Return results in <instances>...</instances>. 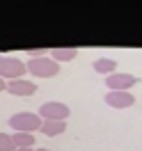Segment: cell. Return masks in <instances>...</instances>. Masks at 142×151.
Instances as JSON below:
<instances>
[{"instance_id":"cell-14","label":"cell","mask_w":142,"mask_h":151,"mask_svg":"<svg viewBox=\"0 0 142 151\" xmlns=\"http://www.w3.org/2000/svg\"><path fill=\"white\" fill-rule=\"evenodd\" d=\"M14 151H35V149H14Z\"/></svg>"},{"instance_id":"cell-10","label":"cell","mask_w":142,"mask_h":151,"mask_svg":"<svg viewBox=\"0 0 142 151\" xmlns=\"http://www.w3.org/2000/svg\"><path fill=\"white\" fill-rule=\"evenodd\" d=\"M94 71L101 76H112V73H117V62L112 57H99L94 62Z\"/></svg>"},{"instance_id":"cell-13","label":"cell","mask_w":142,"mask_h":151,"mask_svg":"<svg viewBox=\"0 0 142 151\" xmlns=\"http://www.w3.org/2000/svg\"><path fill=\"white\" fill-rule=\"evenodd\" d=\"M0 92H7V80L0 78Z\"/></svg>"},{"instance_id":"cell-1","label":"cell","mask_w":142,"mask_h":151,"mask_svg":"<svg viewBox=\"0 0 142 151\" xmlns=\"http://www.w3.org/2000/svg\"><path fill=\"white\" fill-rule=\"evenodd\" d=\"M44 119L37 112H16L9 117V126L14 133H37L41 131Z\"/></svg>"},{"instance_id":"cell-8","label":"cell","mask_w":142,"mask_h":151,"mask_svg":"<svg viewBox=\"0 0 142 151\" xmlns=\"http://www.w3.org/2000/svg\"><path fill=\"white\" fill-rule=\"evenodd\" d=\"M66 131V122H57V119H46V122L41 124V133L46 135V137H57V135H62Z\"/></svg>"},{"instance_id":"cell-12","label":"cell","mask_w":142,"mask_h":151,"mask_svg":"<svg viewBox=\"0 0 142 151\" xmlns=\"http://www.w3.org/2000/svg\"><path fill=\"white\" fill-rule=\"evenodd\" d=\"M14 142H12V135L7 133H0V151H14Z\"/></svg>"},{"instance_id":"cell-5","label":"cell","mask_w":142,"mask_h":151,"mask_svg":"<svg viewBox=\"0 0 142 151\" xmlns=\"http://www.w3.org/2000/svg\"><path fill=\"white\" fill-rule=\"evenodd\" d=\"M133 85H138V78L133 73H112V76H105V87L108 92H128Z\"/></svg>"},{"instance_id":"cell-3","label":"cell","mask_w":142,"mask_h":151,"mask_svg":"<svg viewBox=\"0 0 142 151\" xmlns=\"http://www.w3.org/2000/svg\"><path fill=\"white\" fill-rule=\"evenodd\" d=\"M37 114L46 122V119H57V122H66L69 114H71V108L62 101H46V103L39 105Z\"/></svg>"},{"instance_id":"cell-6","label":"cell","mask_w":142,"mask_h":151,"mask_svg":"<svg viewBox=\"0 0 142 151\" xmlns=\"http://www.w3.org/2000/svg\"><path fill=\"white\" fill-rule=\"evenodd\" d=\"M103 101L115 110H124V108H133L135 105V96L131 92H105Z\"/></svg>"},{"instance_id":"cell-4","label":"cell","mask_w":142,"mask_h":151,"mask_svg":"<svg viewBox=\"0 0 142 151\" xmlns=\"http://www.w3.org/2000/svg\"><path fill=\"white\" fill-rule=\"evenodd\" d=\"M25 66H28V73H32L35 78H53L60 73V64L53 62L50 57L30 60V62H25Z\"/></svg>"},{"instance_id":"cell-2","label":"cell","mask_w":142,"mask_h":151,"mask_svg":"<svg viewBox=\"0 0 142 151\" xmlns=\"http://www.w3.org/2000/svg\"><path fill=\"white\" fill-rule=\"evenodd\" d=\"M23 73H28L25 62H21L19 57H9V55H0V78L2 80H19L23 78Z\"/></svg>"},{"instance_id":"cell-11","label":"cell","mask_w":142,"mask_h":151,"mask_svg":"<svg viewBox=\"0 0 142 151\" xmlns=\"http://www.w3.org/2000/svg\"><path fill=\"white\" fill-rule=\"evenodd\" d=\"M35 133H14L12 135V142L16 149H35Z\"/></svg>"},{"instance_id":"cell-9","label":"cell","mask_w":142,"mask_h":151,"mask_svg":"<svg viewBox=\"0 0 142 151\" xmlns=\"http://www.w3.org/2000/svg\"><path fill=\"white\" fill-rule=\"evenodd\" d=\"M78 57V50L76 48H53L50 50V60L57 62V64H64V62H71Z\"/></svg>"},{"instance_id":"cell-15","label":"cell","mask_w":142,"mask_h":151,"mask_svg":"<svg viewBox=\"0 0 142 151\" xmlns=\"http://www.w3.org/2000/svg\"><path fill=\"white\" fill-rule=\"evenodd\" d=\"M35 151H50V149H35Z\"/></svg>"},{"instance_id":"cell-7","label":"cell","mask_w":142,"mask_h":151,"mask_svg":"<svg viewBox=\"0 0 142 151\" xmlns=\"http://www.w3.org/2000/svg\"><path fill=\"white\" fill-rule=\"evenodd\" d=\"M39 89V85L35 80H28V78H19V80H9L7 83V92L12 96H32Z\"/></svg>"}]
</instances>
